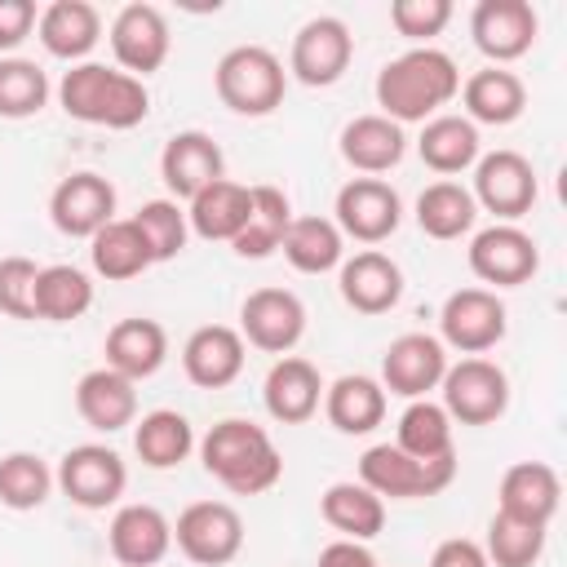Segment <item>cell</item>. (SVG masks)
Masks as SVG:
<instances>
[{"label": "cell", "mask_w": 567, "mask_h": 567, "mask_svg": "<svg viewBox=\"0 0 567 567\" xmlns=\"http://www.w3.org/2000/svg\"><path fill=\"white\" fill-rule=\"evenodd\" d=\"M461 93V71L443 49L416 44L399 58H390L377 71V106L385 120L403 124H425L443 115V106Z\"/></svg>", "instance_id": "1"}, {"label": "cell", "mask_w": 567, "mask_h": 567, "mask_svg": "<svg viewBox=\"0 0 567 567\" xmlns=\"http://www.w3.org/2000/svg\"><path fill=\"white\" fill-rule=\"evenodd\" d=\"M199 461L235 496H261L284 478V456L275 452L270 434L244 416L217 421L199 443Z\"/></svg>", "instance_id": "2"}, {"label": "cell", "mask_w": 567, "mask_h": 567, "mask_svg": "<svg viewBox=\"0 0 567 567\" xmlns=\"http://www.w3.org/2000/svg\"><path fill=\"white\" fill-rule=\"evenodd\" d=\"M58 102L71 120L97 128H137L151 111L146 84L102 62H75L58 84Z\"/></svg>", "instance_id": "3"}, {"label": "cell", "mask_w": 567, "mask_h": 567, "mask_svg": "<svg viewBox=\"0 0 567 567\" xmlns=\"http://www.w3.org/2000/svg\"><path fill=\"white\" fill-rule=\"evenodd\" d=\"M213 89H217L221 106H230L235 115H270L284 102L288 71L270 49L235 44L221 53V62L213 71Z\"/></svg>", "instance_id": "4"}, {"label": "cell", "mask_w": 567, "mask_h": 567, "mask_svg": "<svg viewBox=\"0 0 567 567\" xmlns=\"http://www.w3.org/2000/svg\"><path fill=\"white\" fill-rule=\"evenodd\" d=\"M456 478V452L439 456V461H416L408 452H399L394 443H377L359 456V483L372 487L381 501H425L439 496L447 483Z\"/></svg>", "instance_id": "5"}, {"label": "cell", "mask_w": 567, "mask_h": 567, "mask_svg": "<svg viewBox=\"0 0 567 567\" xmlns=\"http://www.w3.org/2000/svg\"><path fill=\"white\" fill-rule=\"evenodd\" d=\"M439 390H443V412L461 425H492L509 408V377L483 354H465L461 363H447Z\"/></svg>", "instance_id": "6"}, {"label": "cell", "mask_w": 567, "mask_h": 567, "mask_svg": "<svg viewBox=\"0 0 567 567\" xmlns=\"http://www.w3.org/2000/svg\"><path fill=\"white\" fill-rule=\"evenodd\" d=\"M177 549L199 567H226L244 549V518L226 501H195L173 523Z\"/></svg>", "instance_id": "7"}, {"label": "cell", "mask_w": 567, "mask_h": 567, "mask_svg": "<svg viewBox=\"0 0 567 567\" xmlns=\"http://www.w3.org/2000/svg\"><path fill=\"white\" fill-rule=\"evenodd\" d=\"M536 168H532V159L527 155H518V151H487V155H478V164H474V204L478 208H487L496 221H518L523 213H532V204H536Z\"/></svg>", "instance_id": "8"}, {"label": "cell", "mask_w": 567, "mask_h": 567, "mask_svg": "<svg viewBox=\"0 0 567 567\" xmlns=\"http://www.w3.org/2000/svg\"><path fill=\"white\" fill-rule=\"evenodd\" d=\"M53 483L71 496V505L80 509H106L124 496L128 487V470L120 461V452H111L106 443H75L62 461Z\"/></svg>", "instance_id": "9"}, {"label": "cell", "mask_w": 567, "mask_h": 567, "mask_svg": "<svg viewBox=\"0 0 567 567\" xmlns=\"http://www.w3.org/2000/svg\"><path fill=\"white\" fill-rule=\"evenodd\" d=\"M470 270L492 284V288H518L527 284L536 270H540V248L536 239L514 226V221H496V226H483L474 239H470Z\"/></svg>", "instance_id": "10"}, {"label": "cell", "mask_w": 567, "mask_h": 567, "mask_svg": "<svg viewBox=\"0 0 567 567\" xmlns=\"http://www.w3.org/2000/svg\"><path fill=\"white\" fill-rule=\"evenodd\" d=\"M505 328H509L505 301L492 288H456L439 310L443 346L461 354H487L492 346H501Z\"/></svg>", "instance_id": "11"}, {"label": "cell", "mask_w": 567, "mask_h": 567, "mask_svg": "<svg viewBox=\"0 0 567 567\" xmlns=\"http://www.w3.org/2000/svg\"><path fill=\"white\" fill-rule=\"evenodd\" d=\"M354 58V35L341 18L319 13L310 18L297 35H292V53H288V71L306 84V89H328L346 75Z\"/></svg>", "instance_id": "12"}, {"label": "cell", "mask_w": 567, "mask_h": 567, "mask_svg": "<svg viewBox=\"0 0 567 567\" xmlns=\"http://www.w3.org/2000/svg\"><path fill=\"white\" fill-rule=\"evenodd\" d=\"M337 230L359 239V244H381L399 230L403 221V204H399V190L381 177H350L341 190H337Z\"/></svg>", "instance_id": "13"}, {"label": "cell", "mask_w": 567, "mask_h": 567, "mask_svg": "<svg viewBox=\"0 0 567 567\" xmlns=\"http://www.w3.org/2000/svg\"><path fill=\"white\" fill-rule=\"evenodd\" d=\"M239 337L266 354H288L306 337V306L288 288H257L239 306Z\"/></svg>", "instance_id": "14"}, {"label": "cell", "mask_w": 567, "mask_h": 567, "mask_svg": "<svg viewBox=\"0 0 567 567\" xmlns=\"http://www.w3.org/2000/svg\"><path fill=\"white\" fill-rule=\"evenodd\" d=\"M443 372H447V346L430 332H403L381 354V390L403 399H425L430 390H439Z\"/></svg>", "instance_id": "15"}, {"label": "cell", "mask_w": 567, "mask_h": 567, "mask_svg": "<svg viewBox=\"0 0 567 567\" xmlns=\"http://www.w3.org/2000/svg\"><path fill=\"white\" fill-rule=\"evenodd\" d=\"M536 31H540V22L527 0H478L470 13V35H474L478 53L492 58V66L523 58L536 44Z\"/></svg>", "instance_id": "16"}, {"label": "cell", "mask_w": 567, "mask_h": 567, "mask_svg": "<svg viewBox=\"0 0 567 567\" xmlns=\"http://www.w3.org/2000/svg\"><path fill=\"white\" fill-rule=\"evenodd\" d=\"M168 44H173L168 18H164L155 4H146V0H133V4H124V9L111 18V53H115V62H120L128 75H137V80L164 66Z\"/></svg>", "instance_id": "17"}, {"label": "cell", "mask_w": 567, "mask_h": 567, "mask_svg": "<svg viewBox=\"0 0 567 567\" xmlns=\"http://www.w3.org/2000/svg\"><path fill=\"white\" fill-rule=\"evenodd\" d=\"M49 217L71 239H93L106 221H115V186L102 173H71L49 195Z\"/></svg>", "instance_id": "18"}, {"label": "cell", "mask_w": 567, "mask_h": 567, "mask_svg": "<svg viewBox=\"0 0 567 567\" xmlns=\"http://www.w3.org/2000/svg\"><path fill=\"white\" fill-rule=\"evenodd\" d=\"M159 177H164V186H168L173 199H195L204 186H213L217 177H226L221 146L208 133H199V128H182L159 151Z\"/></svg>", "instance_id": "19"}, {"label": "cell", "mask_w": 567, "mask_h": 567, "mask_svg": "<svg viewBox=\"0 0 567 567\" xmlns=\"http://www.w3.org/2000/svg\"><path fill=\"white\" fill-rule=\"evenodd\" d=\"M244 359H248L244 337H239V328H226V323H204L182 346V372L199 390L230 385L244 372Z\"/></svg>", "instance_id": "20"}, {"label": "cell", "mask_w": 567, "mask_h": 567, "mask_svg": "<svg viewBox=\"0 0 567 567\" xmlns=\"http://www.w3.org/2000/svg\"><path fill=\"white\" fill-rule=\"evenodd\" d=\"M337 284H341V301L350 310H359V315H385L403 297V270H399V261H390L377 248H363V252L346 257Z\"/></svg>", "instance_id": "21"}, {"label": "cell", "mask_w": 567, "mask_h": 567, "mask_svg": "<svg viewBox=\"0 0 567 567\" xmlns=\"http://www.w3.org/2000/svg\"><path fill=\"white\" fill-rule=\"evenodd\" d=\"M111 554L120 567H155L173 549V523L155 505H120L106 527Z\"/></svg>", "instance_id": "22"}, {"label": "cell", "mask_w": 567, "mask_h": 567, "mask_svg": "<svg viewBox=\"0 0 567 567\" xmlns=\"http://www.w3.org/2000/svg\"><path fill=\"white\" fill-rule=\"evenodd\" d=\"M261 399H266V412H270L279 425H306V421L319 412V403H323L319 368H315L310 359H297V354L275 359V368L266 372Z\"/></svg>", "instance_id": "23"}, {"label": "cell", "mask_w": 567, "mask_h": 567, "mask_svg": "<svg viewBox=\"0 0 567 567\" xmlns=\"http://www.w3.org/2000/svg\"><path fill=\"white\" fill-rule=\"evenodd\" d=\"M558 496H563V483H558V470L554 465H545V461H518V465H509L501 474L496 509L549 527V518L558 514Z\"/></svg>", "instance_id": "24"}, {"label": "cell", "mask_w": 567, "mask_h": 567, "mask_svg": "<svg viewBox=\"0 0 567 567\" xmlns=\"http://www.w3.org/2000/svg\"><path fill=\"white\" fill-rule=\"evenodd\" d=\"M133 385L137 381H128L102 363L75 381V412L84 416V425L115 434V430L133 425V416H137V390Z\"/></svg>", "instance_id": "25"}, {"label": "cell", "mask_w": 567, "mask_h": 567, "mask_svg": "<svg viewBox=\"0 0 567 567\" xmlns=\"http://www.w3.org/2000/svg\"><path fill=\"white\" fill-rule=\"evenodd\" d=\"M461 106H465V120L478 128V124H514L527 106V84L505 71V66H483L474 75L461 80Z\"/></svg>", "instance_id": "26"}, {"label": "cell", "mask_w": 567, "mask_h": 567, "mask_svg": "<svg viewBox=\"0 0 567 567\" xmlns=\"http://www.w3.org/2000/svg\"><path fill=\"white\" fill-rule=\"evenodd\" d=\"M408 155V137L394 120H385L381 111L377 115H354L346 128H341V159L350 168H359L363 177H377V173H390L399 159Z\"/></svg>", "instance_id": "27"}, {"label": "cell", "mask_w": 567, "mask_h": 567, "mask_svg": "<svg viewBox=\"0 0 567 567\" xmlns=\"http://www.w3.org/2000/svg\"><path fill=\"white\" fill-rule=\"evenodd\" d=\"M164 359H168V332L155 319H120L106 332V368L128 381L155 377Z\"/></svg>", "instance_id": "28"}, {"label": "cell", "mask_w": 567, "mask_h": 567, "mask_svg": "<svg viewBox=\"0 0 567 567\" xmlns=\"http://www.w3.org/2000/svg\"><path fill=\"white\" fill-rule=\"evenodd\" d=\"M35 35H40V44H44L53 58L80 62V58L102 40V13H97L89 0H53V4L40 9Z\"/></svg>", "instance_id": "29"}, {"label": "cell", "mask_w": 567, "mask_h": 567, "mask_svg": "<svg viewBox=\"0 0 567 567\" xmlns=\"http://www.w3.org/2000/svg\"><path fill=\"white\" fill-rule=\"evenodd\" d=\"M186 226L199 239H235L252 213V186H239L230 177H217L213 186H204L195 199H186Z\"/></svg>", "instance_id": "30"}, {"label": "cell", "mask_w": 567, "mask_h": 567, "mask_svg": "<svg viewBox=\"0 0 567 567\" xmlns=\"http://www.w3.org/2000/svg\"><path fill=\"white\" fill-rule=\"evenodd\" d=\"M319 514L332 532H341V540H372L385 527V501L372 487L354 483V478L332 483L319 496Z\"/></svg>", "instance_id": "31"}, {"label": "cell", "mask_w": 567, "mask_h": 567, "mask_svg": "<svg viewBox=\"0 0 567 567\" xmlns=\"http://www.w3.org/2000/svg\"><path fill=\"white\" fill-rule=\"evenodd\" d=\"M416 151L425 159V168H434L439 177H452V173H465L478 164V128L465 120V115H434L421 124V137H416Z\"/></svg>", "instance_id": "32"}, {"label": "cell", "mask_w": 567, "mask_h": 567, "mask_svg": "<svg viewBox=\"0 0 567 567\" xmlns=\"http://www.w3.org/2000/svg\"><path fill=\"white\" fill-rule=\"evenodd\" d=\"M279 252L288 257L292 270L323 275V270H337L346 261V235L337 230L332 217H292Z\"/></svg>", "instance_id": "33"}, {"label": "cell", "mask_w": 567, "mask_h": 567, "mask_svg": "<svg viewBox=\"0 0 567 567\" xmlns=\"http://www.w3.org/2000/svg\"><path fill=\"white\" fill-rule=\"evenodd\" d=\"M89 261H93V270H97L102 279H111V284L137 279L142 270L155 266V257H151L142 230L133 226V217H115V221H106V226L89 239Z\"/></svg>", "instance_id": "34"}, {"label": "cell", "mask_w": 567, "mask_h": 567, "mask_svg": "<svg viewBox=\"0 0 567 567\" xmlns=\"http://www.w3.org/2000/svg\"><path fill=\"white\" fill-rule=\"evenodd\" d=\"M323 412L341 434H368L385 421V390L372 377H337L323 385Z\"/></svg>", "instance_id": "35"}, {"label": "cell", "mask_w": 567, "mask_h": 567, "mask_svg": "<svg viewBox=\"0 0 567 567\" xmlns=\"http://www.w3.org/2000/svg\"><path fill=\"white\" fill-rule=\"evenodd\" d=\"M474 221H478V204H474V195L461 186V182H452V177H443V182H430L421 195H416V226L430 235V239H461V235H470L474 230Z\"/></svg>", "instance_id": "36"}, {"label": "cell", "mask_w": 567, "mask_h": 567, "mask_svg": "<svg viewBox=\"0 0 567 567\" xmlns=\"http://www.w3.org/2000/svg\"><path fill=\"white\" fill-rule=\"evenodd\" d=\"M190 447H195V430H190V421H186L182 412H173V408L146 412V416L137 421V430H133V452H137L142 465H151V470H173V465H182V461L190 456Z\"/></svg>", "instance_id": "37"}, {"label": "cell", "mask_w": 567, "mask_h": 567, "mask_svg": "<svg viewBox=\"0 0 567 567\" xmlns=\"http://www.w3.org/2000/svg\"><path fill=\"white\" fill-rule=\"evenodd\" d=\"M288 221H292V204H288V195H284L279 186H252V213H248L244 230L230 239V248H235L239 257L261 261V257L279 252Z\"/></svg>", "instance_id": "38"}, {"label": "cell", "mask_w": 567, "mask_h": 567, "mask_svg": "<svg viewBox=\"0 0 567 567\" xmlns=\"http://www.w3.org/2000/svg\"><path fill=\"white\" fill-rule=\"evenodd\" d=\"M31 306H35V319L71 323L93 306V284L80 266H40Z\"/></svg>", "instance_id": "39"}, {"label": "cell", "mask_w": 567, "mask_h": 567, "mask_svg": "<svg viewBox=\"0 0 567 567\" xmlns=\"http://www.w3.org/2000/svg\"><path fill=\"white\" fill-rule=\"evenodd\" d=\"M394 447L416 456V461H439V456H452V416L443 412V403H430V399H412L399 416V434H394Z\"/></svg>", "instance_id": "40"}, {"label": "cell", "mask_w": 567, "mask_h": 567, "mask_svg": "<svg viewBox=\"0 0 567 567\" xmlns=\"http://www.w3.org/2000/svg\"><path fill=\"white\" fill-rule=\"evenodd\" d=\"M483 554H487V567H532L545 554V523H527L496 509Z\"/></svg>", "instance_id": "41"}, {"label": "cell", "mask_w": 567, "mask_h": 567, "mask_svg": "<svg viewBox=\"0 0 567 567\" xmlns=\"http://www.w3.org/2000/svg\"><path fill=\"white\" fill-rule=\"evenodd\" d=\"M53 492V470L35 452H9L0 456V505L9 509H40Z\"/></svg>", "instance_id": "42"}, {"label": "cell", "mask_w": 567, "mask_h": 567, "mask_svg": "<svg viewBox=\"0 0 567 567\" xmlns=\"http://www.w3.org/2000/svg\"><path fill=\"white\" fill-rule=\"evenodd\" d=\"M49 75L31 58H0V120H27L44 111Z\"/></svg>", "instance_id": "43"}, {"label": "cell", "mask_w": 567, "mask_h": 567, "mask_svg": "<svg viewBox=\"0 0 567 567\" xmlns=\"http://www.w3.org/2000/svg\"><path fill=\"white\" fill-rule=\"evenodd\" d=\"M133 226L142 230V239H146V248H151L155 261L177 257V252L186 248V235H190L186 208H177V199H146V204L133 213Z\"/></svg>", "instance_id": "44"}, {"label": "cell", "mask_w": 567, "mask_h": 567, "mask_svg": "<svg viewBox=\"0 0 567 567\" xmlns=\"http://www.w3.org/2000/svg\"><path fill=\"white\" fill-rule=\"evenodd\" d=\"M35 275H40V266L31 257H0V315L35 319V306H31Z\"/></svg>", "instance_id": "45"}, {"label": "cell", "mask_w": 567, "mask_h": 567, "mask_svg": "<svg viewBox=\"0 0 567 567\" xmlns=\"http://www.w3.org/2000/svg\"><path fill=\"white\" fill-rule=\"evenodd\" d=\"M390 22L408 40H434L452 22V0H394Z\"/></svg>", "instance_id": "46"}, {"label": "cell", "mask_w": 567, "mask_h": 567, "mask_svg": "<svg viewBox=\"0 0 567 567\" xmlns=\"http://www.w3.org/2000/svg\"><path fill=\"white\" fill-rule=\"evenodd\" d=\"M35 22H40L35 0H0V53L18 49Z\"/></svg>", "instance_id": "47"}, {"label": "cell", "mask_w": 567, "mask_h": 567, "mask_svg": "<svg viewBox=\"0 0 567 567\" xmlns=\"http://www.w3.org/2000/svg\"><path fill=\"white\" fill-rule=\"evenodd\" d=\"M430 567H487V554H483V545H474L465 536H447L434 545Z\"/></svg>", "instance_id": "48"}, {"label": "cell", "mask_w": 567, "mask_h": 567, "mask_svg": "<svg viewBox=\"0 0 567 567\" xmlns=\"http://www.w3.org/2000/svg\"><path fill=\"white\" fill-rule=\"evenodd\" d=\"M315 567H377V558L368 554L363 540H332V545L319 549Z\"/></svg>", "instance_id": "49"}]
</instances>
